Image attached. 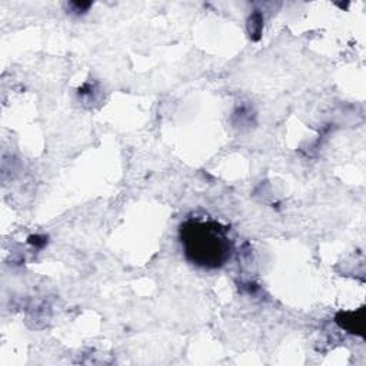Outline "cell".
Instances as JSON below:
<instances>
[{
  "label": "cell",
  "instance_id": "cell-1",
  "mask_svg": "<svg viewBox=\"0 0 366 366\" xmlns=\"http://www.w3.org/2000/svg\"><path fill=\"white\" fill-rule=\"evenodd\" d=\"M184 259L200 269L216 270L227 264L234 252L229 227L210 219H187L179 226Z\"/></svg>",
  "mask_w": 366,
  "mask_h": 366
}]
</instances>
